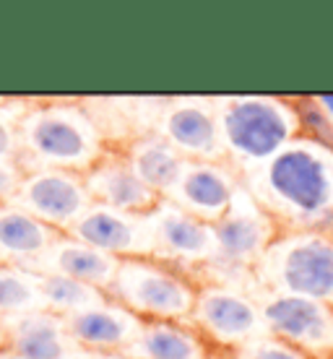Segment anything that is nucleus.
Listing matches in <instances>:
<instances>
[{"label": "nucleus", "instance_id": "f257e3e1", "mask_svg": "<svg viewBox=\"0 0 333 359\" xmlns=\"http://www.w3.org/2000/svg\"><path fill=\"white\" fill-rule=\"evenodd\" d=\"M243 185L281 232L323 229L333 214V149L299 135Z\"/></svg>", "mask_w": 333, "mask_h": 359}, {"label": "nucleus", "instance_id": "f03ea898", "mask_svg": "<svg viewBox=\"0 0 333 359\" xmlns=\"http://www.w3.org/2000/svg\"><path fill=\"white\" fill-rule=\"evenodd\" d=\"M16 162L24 172H89L107 151V130L94 107L79 99L27 102L18 115Z\"/></svg>", "mask_w": 333, "mask_h": 359}, {"label": "nucleus", "instance_id": "7ed1b4c3", "mask_svg": "<svg viewBox=\"0 0 333 359\" xmlns=\"http://www.w3.org/2000/svg\"><path fill=\"white\" fill-rule=\"evenodd\" d=\"M224 159L234 170L250 175L302 135L294 97L243 94L214 97Z\"/></svg>", "mask_w": 333, "mask_h": 359}, {"label": "nucleus", "instance_id": "20e7f679", "mask_svg": "<svg viewBox=\"0 0 333 359\" xmlns=\"http://www.w3.org/2000/svg\"><path fill=\"white\" fill-rule=\"evenodd\" d=\"M252 292L310 297L333 307V240L328 232H281L252 269Z\"/></svg>", "mask_w": 333, "mask_h": 359}, {"label": "nucleus", "instance_id": "39448f33", "mask_svg": "<svg viewBox=\"0 0 333 359\" xmlns=\"http://www.w3.org/2000/svg\"><path fill=\"white\" fill-rule=\"evenodd\" d=\"M201 281L188 271L151 255L123 258L107 297L141 320H188Z\"/></svg>", "mask_w": 333, "mask_h": 359}, {"label": "nucleus", "instance_id": "423d86ee", "mask_svg": "<svg viewBox=\"0 0 333 359\" xmlns=\"http://www.w3.org/2000/svg\"><path fill=\"white\" fill-rule=\"evenodd\" d=\"M214 229H217L219 252L217 261L206 269L201 284L217 281V284H232L252 292V269L258 266L271 243L281 234L279 224L258 206V201L243 185L234 196L229 211L214 224Z\"/></svg>", "mask_w": 333, "mask_h": 359}, {"label": "nucleus", "instance_id": "0eeeda50", "mask_svg": "<svg viewBox=\"0 0 333 359\" xmlns=\"http://www.w3.org/2000/svg\"><path fill=\"white\" fill-rule=\"evenodd\" d=\"M214 351L240 354L255 339L266 336L258 297L250 289L203 281L196 307L188 318Z\"/></svg>", "mask_w": 333, "mask_h": 359}, {"label": "nucleus", "instance_id": "6e6552de", "mask_svg": "<svg viewBox=\"0 0 333 359\" xmlns=\"http://www.w3.org/2000/svg\"><path fill=\"white\" fill-rule=\"evenodd\" d=\"M266 333L294 346L310 359H328L333 354V307L310 297L261 292Z\"/></svg>", "mask_w": 333, "mask_h": 359}, {"label": "nucleus", "instance_id": "1a4fd4ad", "mask_svg": "<svg viewBox=\"0 0 333 359\" xmlns=\"http://www.w3.org/2000/svg\"><path fill=\"white\" fill-rule=\"evenodd\" d=\"M149 234L151 258L188 271L198 281L208 266L217 261L219 243L214 224L185 214L182 208L172 206L167 201H162L159 208L149 214Z\"/></svg>", "mask_w": 333, "mask_h": 359}, {"label": "nucleus", "instance_id": "9d476101", "mask_svg": "<svg viewBox=\"0 0 333 359\" xmlns=\"http://www.w3.org/2000/svg\"><path fill=\"white\" fill-rule=\"evenodd\" d=\"M151 130L164 135L185 162H219L224 146L219 135L217 104L211 97H177L162 102Z\"/></svg>", "mask_w": 333, "mask_h": 359}, {"label": "nucleus", "instance_id": "9b49d317", "mask_svg": "<svg viewBox=\"0 0 333 359\" xmlns=\"http://www.w3.org/2000/svg\"><path fill=\"white\" fill-rule=\"evenodd\" d=\"M13 206L24 208L39 222L68 234L91 206V196L81 172L36 170L24 172Z\"/></svg>", "mask_w": 333, "mask_h": 359}, {"label": "nucleus", "instance_id": "f8f14e48", "mask_svg": "<svg viewBox=\"0 0 333 359\" xmlns=\"http://www.w3.org/2000/svg\"><path fill=\"white\" fill-rule=\"evenodd\" d=\"M240 188H243V172L234 170L226 159L185 162L180 177L164 193V201L201 222L217 224L229 211Z\"/></svg>", "mask_w": 333, "mask_h": 359}, {"label": "nucleus", "instance_id": "ddd939ff", "mask_svg": "<svg viewBox=\"0 0 333 359\" xmlns=\"http://www.w3.org/2000/svg\"><path fill=\"white\" fill-rule=\"evenodd\" d=\"M91 203L97 206L117 208L128 214L146 216L156 211L164 198L154 188H149L138 172L130 167L125 151L120 146H109L102 154L100 162H94L89 172H83Z\"/></svg>", "mask_w": 333, "mask_h": 359}, {"label": "nucleus", "instance_id": "4468645a", "mask_svg": "<svg viewBox=\"0 0 333 359\" xmlns=\"http://www.w3.org/2000/svg\"><path fill=\"white\" fill-rule=\"evenodd\" d=\"M71 237L115 255V258H138L151 255V234H149V214H128L117 208L91 203L89 211L76 222Z\"/></svg>", "mask_w": 333, "mask_h": 359}, {"label": "nucleus", "instance_id": "2eb2a0df", "mask_svg": "<svg viewBox=\"0 0 333 359\" xmlns=\"http://www.w3.org/2000/svg\"><path fill=\"white\" fill-rule=\"evenodd\" d=\"M65 325L79 349L100 351V354H125L144 320L107 297L94 307H86L81 313L65 318Z\"/></svg>", "mask_w": 333, "mask_h": 359}, {"label": "nucleus", "instance_id": "dca6fc26", "mask_svg": "<svg viewBox=\"0 0 333 359\" xmlns=\"http://www.w3.org/2000/svg\"><path fill=\"white\" fill-rule=\"evenodd\" d=\"M6 346L24 359H71L79 346L73 344L65 318L45 307L3 320Z\"/></svg>", "mask_w": 333, "mask_h": 359}, {"label": "nucleus", "instance_id": "f3484780", "mask_svg": "<svg viewBox=\"0 0 333 359\" xmlns=\"http://www.w3.org/2000/svg\"><path fill=\"white\" fill-rule=\"evenodd\" d=\"M117 266H120V258L97 250V248L76 240L71 234H63L39 261L29 266V271L36 273V276L57 273V276L76 278V281L97 287L107 294L109 284H112V278L117 273Z\"/></svg>", "mask_w": 333, "mask_h": 359}, {"label": "nucleus", "instance_id": "a211bd4d", "mask_svg": "<svg viewBox=\"0 0 333 359\" xmlns=\"http://www.w3.org/2000/svg\"><path fill=\"white\" fill-rule=\"evenodd\" d=\"M125 359H211L214 349L190 320H144Z\"/></svg>", "mask_w": 333, "mask_h": 359}, {"label": "nucleus", "instance_id": "6ab92c4d", "mask_svg": "<svg viewBox=\"0 0 333 359\" xmlns=\"http://www.w3.org/2000/svg\"><path fill=\"white\" fill-rule=\"evenodd\" d=\"M120 149L125 151L128 162L138 172V177L162 198L175 185V180L180 177L182 167H185V159L177 154V149L151 128L138 130L130 138H125Z\"/></svg>", "mask_w": 333, "mask_h": 359}, {"label": "nucleus", "instance_id": "aec40b11", "mask_svg": "<svg viewBox=\"0 0 333 359\" xmlns=\"http://www.w3.org/2000/svg\"><path fill=\"white\" fill-rule=\"evenodd\" d=\"M60 237H63V232L39 222L36 216L27 214L24 208L13 206V203L0 206V250L6 252L8 263L29 269Z\"/></svg>", "mask_w": 333, "mask_h": 359}, {"label": "nucleus", "instance_id": "412c9836", "mask_svg": "<svg viewBox=\"0 0 333 359\" xmlns=\"http://www.w3.org/2000/svg\"><path fill=\"white\" fill-rule=\"evenodd\" d=\"M39 292H42V307L60 315V318H71V315L107 299L102 289L89 287V284L76 281V278L57 276V273L39 276Z\"/></svg>", "mask_w": 333, "mask_h": 359}, {"label": "nucleus", "instance_id": "4be33fe9", "mask_svg": "<svg viewBox=\"0 0 333 359\" xmlns=\"http://www.w3.org/2000/svg\"><path fill=\"white\" fill-rule=\"evenodd\" d=\"M39 307H42L39 276L24 266L3 263L0 266V323Z\"/></svg>", "mask_w": 333, "mask_h": 359}, {"label": "nucleus", "instance_id": "5701e85b", "mask_svg": "<svg viewBox=\"0 0 333 359\" xmlns=\"http://www.w3.org/2000/svg\"><path fill=\"white\" fill-rule=\"evenodd\" d=\"M299 115V130L305 138L333 149V120L323 112L315 97H294Z\"/></svg>", "mask_w": 333, "mask_h": 359}, {"label": "nucleus", "instance_id": "b1692460", "mask_svg": "<svg viewBox=\"0 0 333 359\" xmlns=\"http://www.w3.org/2000/svg\"><path fill=\"white\" fill-rule=\"evenodd\" d=\"M27 102L0 99V159H16L18 151V115Z\"/></svg>", "mask_w": 333, "mask_h": 359}, {"label": "nucleus", "instance_id": "393cba45", "mask_svg": "<svg viewBox=\"0 0 333 359\" xmlns=\"http://www.w3.org/2000/svg\"><path fill=\"white\" fill-rule=\"evenodd\" d=\"M240 359H310L307 354L297 351L294 346L273 339V336H261L252 344H247L243 351H240Z\"/></svg>", "mask_w": 333, "mask_h": 359}, {"label": "nucleus", "instance_id": "a878e982", "mask_svg": "<svg viewBox=\"0 0 333 359\" xmlns=\"http://www.w3.org/2000/svg\"><path fill=\"white\" fill-rule=\"evenodd\" d=\"M21 180H24V170L18 167L16 159H0V206L13 203Z\"/></svg>", "mask_w": 333, "mask_h": 359}, {"label": "nucleus", "instance_id": "bb28decb", "mask_svg": "<svg viewBox=\"0 0 333 359\" xmlns=\"http://www.w3.org/2000/svg\"><path fill=\"white\" fill-rule=\"evenodd\" d=\"M71 359H125L123 354H100V351H83L79 349Z\"/></svg>", "mask_w": 333, "mask_h": 359}, {"label": "nucleus", "instance_id": "cd10ccee", "mask_svg": "<svg viewBox=\"0 0 333 359\" xmlns=\"http://www.w3.org/2000/svg\"><path fill=\"white\" fill-rule=\"evenodd\" d=\"M315 102L323 107V112L333 120V94H320V97H315Z\"/></svg>", "mask_w": 333, "mask_h": 359}, {"label": "nucleus", "instance_id": "c85d7f7f", "mask_svg": "<svg viewBox=\"0 0 333 359\" xmlns=\"http://www.w3.org/2000/svg\"><path fill=\"white\" fill-rule=\"evenodd\" d=\"M211 359H240V354H224V351H214Z\"/></svg>", "mask_w": 333, "mask_h": 359}, {"label": "nucleus", "instance_id": "c756f323", "mask_svg": "<svg viewBox=\"0 0 333 359\" xmlns=\"http://www.w3.org/2000/svg\"><path fill=\"white\" fill-rule=\"evenodd\" d=\"M0 359H24V357H18V354H13L8 349H0Z\"/></svg>", "mask_w": 333, "mask_h": 359}, {"label": "nucleus", "instance_id": "7c9ffc66", "mask_svg": "<svg viewBox=\"0 0 333 359\" xmlns=\"http://www.w3.org/2000/svg\"><path fill=\"white\" fill-rule=\"evenodd\" d=\"M323 229H325V232H328V237H331V240H333V214H331V219H328V224H325Z\"/></svg>", "mask_w": 333, "mask_h": 359}, {"label": "nucleus", "instance_id": "2f4dec72", "mask_svg": "<svg viewBox=\"0 0 333 359\" xmlns=\"http://www.w3.org/2000/svg\"><path fill=\"white\" fill-rule=\"evenodd\" d=\"M6 346V333H3V323H0V349Z\"/></svg>", "mask_w": 333, "mask_h": 359}, {"label": "nucleus", "instance_id": "473e14b6", "mask_svg": "<svg viewBox=\"0 0 333 359\" xmlns=\"http://www.w3.org/2000/svg\"><path fill=\"white\" fill-rule=\"evenodd\" d=\"M3 263H8V258H6V252L0 250V266H3Z\"/></svg>", "mask_w": 333, "mask_h": 359}, {"label": "nucleus", "instance_id": "72a5a7b5", "mask_svg": "<svg viewBox=\"0 0 333 359\" xmlns=\"http://www.w3.org/2000/svg\"><path fill=\"white\" fill-rule=\"evenodd\" d=\"M328 359H333V354H331V357H328Z\"/></svg>", "mask_w": 333, "mask_h": 359}]
</instances>
